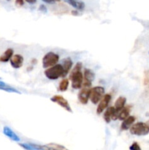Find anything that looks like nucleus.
Listing matches in <instances>:
<instances>
[{"instance_id":"ddd939ff","label":"nucleus","mask_w":149,"mask_h":150,"mask_svg":"<svg viewBox=\"0 0 149 150\" xmlns=\"http://www.w3.org/2000/svg\"><path fill=\"white\" fill-rule=\"evenodd\" d=\"M3 133L6 136L9 138L11 140L14 141V142H19L20 141V138L18 135H16L10 127H4L3 129Z\"/></svg>"},{"instance_id":"f03ea898","label":"nucleus","mask_w":149,"mask_h":150,"mask_svg":"<svg viewBox=\"0 0 149 150\" xmlns=\"http://www.w3.org/2000/svg\"><path fill=\"white\" fill-rule=\"evenodd\" d=\"M130 133L135 136H145L149 133L148 122H137L130 127Z\"/></svg>"},{"instance_id":"4be33fe9","label":"nucleus","mask_w":149,"mask_h":150,"mask_svg":"<svg viewBox=\"0 0 149 150\" xmlns=\"http://www.w3.org/2000/svg\"><path fill=\"white\" fill-rule=\"evenodd\" d=\"M129 149L130 150H140L141 149V148H140V146H139V144L137 143V142H134V143L129 146Z\"/></svg>"},{"instance_id":"20e7f679","label":"nucleus","mask_w":149,"mask_h":150,"mask_svg":"<svg viewBox=\"0 0 149 150\" xmlns=\"http://www.w3.org/2000/svg\"><path fill=\"white\" fill-rule=\"evenodd\" d=\"M104 94H105V89L102 86H95L90 89L89 98L92 103L96 105L103 98Z\"/></svg>"},{"instance_id":"c85d7f7f","label":"nucleus","mask_w":149,"mask_h":150,"mask_svg":"<svg viewBox=\"0 0 149 150\" xmlns=\"http://www.w3.org/2000/svg\"><path fill=\"white\" fill-rule=\"evenodd\" d=\"M64 1H66V2H67V0H64Z\"/></svg>"},{"instance_id":"aec40b11","label":"nucleus","mask_w":149,"mask_h":150,"mask_svg":"<svg viewBox=\"0 0 149 150\" xmlns=\"http://www.w3.org/2000/svg\"><path fill=\"white\" fill-rule=\"evenodd\" d=\"M69 86V80L67 79H64L63 80H61V81L60 82L59 86H58V89L61 92H64V91L67 90L68 89Z\"/></svg>"},{"instance_id":"0eeeda50","label":"nucleus","mask_w":149,"mask_h":150,"mask_svg":"<svg viewBox=\"0 0 149 150\" xmlns=\"http://www.w3.org/2000/svg\"><path fill=\"white\" fill-rule=\"evenodd\" d=\"M95 79V74L89 69L84 70V79H83V87H89L91 86V83Z\"/></svg>"},{"instance_id":"a878e982","label":"nucleus","mask_w":149,"mask_h":150,"mask_svg":"<svg viewBox=\"0 0 149 150\" xmlns=\"http://www.w3.org/2000/svg\"><path fill=\"white\" fill-rule=\"evenodd\" d=\"M26 1L29 4H34V3H36L37 0H26Z\"/></svg>"},{"instance_id":"f257e3e1","label":"nucleus","mask_w":149,"mask_h":150,"mask_svg":"<svg viewBox=\"0 0 149 150\" xmlns=\"http://www.w3.org/2000/svg\"><path fill=\"white\" fill-rule=\"evenodd\" d=\"M82 64L77 62L75 67L70 74V79L72 81V86L74 89H79L81 88L83 81V76L81 73Z\"/></svg>"},{"instance_id":"6e6552de","label":"nucleus","mask_w":149,"mask_h":150,"mask_svg":"<svg viewBox=\"0 0 149 150\" xmlns=\"http://www.w3.org/2000/svg\"><path fill=\"white\" fill-rule=\"evenodd\" d=\"M111 100V95L110 94H106L103 98L101 100L100 103H99V105L96 109V114H100L104 111V110L108 107V104L110 103Z\"/></svg>"},{"instance_id":"423d86ee","label":"nucleus","mask_w":149,"mask_h":150,"mask_svg":"<svg viewBox=\"0 0 149 150\" xmlns=\"http://www.w3.org/2000/svg\"><path fill=\"white\" fill-rule=\"evenodd\" d=\"M51 100L52 102L56 103L58 105H59L60 106L62 107L63 108L66 110V111H69V112H72V108L70 107V104H69V102L61 95H54L53 97L51 98Z\"/></svg>"},{"instance_id":"39448f33","label":"nucleus","mask_w":149,"mask_h":150,"mask_svg":"<svg viewBox=\"0 0 149 150\" xmlns=\"http://www.w3.org/2000/svg\"><path fill=\"white\" fill-rule=\"evenodd\" d=\"M59 60V56L53 52H48L44 56L42 59V67L44 68H48L56 64Z\"/></svg>"},{"instance_id":"dca6fc26","label":"nucleus","mask_w":149,"mask_h":150,"mask_svg":"<svg viewBox=\"0 0 149 150\" xmlns=\"http://www.w3.org/2000/svg\"><path fill=\"white\" fill-rule=\"evenodd\" d=\"M115 107H109L108 109L105 111V114H104V120L107 123H110V120H112V117L113 116L114 113H115Z\"/></svg>"},{"instance_id":"4468645a","label":"nucleus","mask_w":149,"mask_h":150,"mask_svg":"<svg viewBox=\"0 0 149 150\" xmlns=\"http://www.w3.org/2000/svg\"><path fill=\"white\" fill-rule=\"evenodd\" d=\"M19 145L22 148H23V149L28 150H43L45 149H48V146H42L37 144H20Z\"/></svg>"},{"instance_id":"1a4fd4ad","label":"nucleus","mask_w":149,"mask_h":150,"mask_svg":"<svg viewBox=\"0 0 149 150\" xmlns=\"http://www.w3.org/2000/svg\"><path fill=\"white\" fill-rule=\"evenodd\" d=\"M90 95V89L89 87H84L78 94V100L80 103L86 105L88 103Z\"/></svg>"},{"instance_id":"6ab92c4d","label":"nucleus","mask_w":149,"mask_h":150,"mask_svg":"<svg viewBox=\"0 0 149 150\" xmlns=\"http://www.w3.org/2000/svg\"><path fill=\"white\" fill-rule=\"evenodd\" d=\"M0 90H4L5 92H14V93H18L20 94V92L18 90H17L15 88L12 87V86H9L7 83H5L4 82H2L0 81Z\"/></svg>"},{"instance_id":"f3484780","label":"nucleus","mask_w":149,"mask_h":150,"mask_svg":"<svg viewBox=\"0 0 149 150\" xmlns=\"http://www.w3.org/2000/svg\"><path fill=\"white\" fill-rule=\"evenodd\" d=\"M130 111H131V106L129 105H127V106L124 107L120 111L119 114H118V119L120 120H124L127 117H128L129 116Z\"/></svg>"},{"instance_id":"cd10ccee","label":"nucleus","mask_w":149,"mask_h":150,"mask_svg":"<svg viewBox=\"0 0 149 150\" xmlns=\"http://www.w3.org/2000/svg\"><path fill=\"white\" fill-rule=\"evenodd\" d=\"M60 0H55V1H59Z\"/></svg>"},{"instance_id":"9b49d317","label":"nucleus","mask_w":149,"mask_h":150,"mask_svg":"<svg viewBox=\"0 0 149 150\" xmlns=\"http://www.w3.org/2000/svg\"><path fill=\"white\" fill-rule=\"evenodd\" d=\"M61 65L63 67V74L61 77L64 78L67 76L69 71H70V69L72 67V61L71 59L67 57V58L64 59L63 60V63Z\"/></svg>"},{"instance_id":"bb28decb","label":"nucleus","mask_w":149,"mask_h":150,"mask_svg":"<svg viewBox=\"0 0 149 150\" xmlns=\"http://www.w3.org/2000/svg\"><path fill=\"white\" fill-rule=\"evenodd\" d=\"M72 15H78V13H77V11H74V10H73V11L72 12Z\"/></svg>"},{"instance_id":"9d476101","label":"nucleus","mask_w":149,"mask_h":150,"mask_svg":"<svg viewBox=\"0 0 149 150\" xmlns=\"http://www.w3.org/2000/svg\"><path fill=\"white\" fill-rule=\"evenodd\" d=\"M23 63V57L20 54H15L10 59V64L15 69H18L22 67Z\"/></svg>"},{"instance_id":"393cba45","label":"nucleus","mask_w":149,"mask_h":150,"mask_svg":"<svg viewBox=\"0 0 149 150\" xmlns=\"http://www.w3.org/2000/svg\"><path fill=\"white\" fill-rule=\"evenodd\" d=\"M42 1L48 3V4H54V2H55V0H42Z\"/></svg>"},{"instance_id":"5701e85b","label":"nucleus","mask_w":149,"mask_h":150,"mask_svg":"<svg viewBox=\"0 0 149 150\" xmlns=\"http://www.w3.org/2000/svg\"><path fill=\"white\" fill-rule=\"evenodd\" d=\"M15 4L18 7H21L24 4V1H23V0H15Z\"/></svg>"},{"instance_id":"7ed1b4c3","label":"nucleus","mask_w":149,"mask_h":150,"mask_svg":"<svg viewBox=\"0 0 149 150\" xmlns=\"http://www.w3.org/2000/svg\"><path fill=\"white\" fill-rule=\"evenodd\" d=\"M63 74V67L61 64H55L50 67L45 71V75L50 80H56Z\"/></svg>"},{"instance_id":"b1692460","label":"nucleus","mask_w":149,"mask_h":150,"mask_svg":"<svg viewBox=\"0 0 149 150\" xmlns=\"http://www.w3.org/2000/svg\"><path fill=\"white\" fill-rule=\"evenodd\" d=\"M39 10H40V11L43 12V13H47V8H46V7H45V5H43V4H42V5L39 6Z\"/></svg>"},{"instance_id":"2eb2a0df","label":"nucleus","mask_w":149,"mask_h":150,"mask_svg":"<svg viewBox=\"0 0 149 150\" xmlns=\"http://www.w3.org/2000/svg\"><path fill=\"white\" fill-rule=\"evenodd\" d=\"M67 2L77 10H83L85 8L84 2L80 0H67Z\"/></svg>"},{"instance_id":"a211bd4d","label":"nucleus","mask_w":149,"mask_h":150,"mask_svg":"<svg viewBox=\"0 0 149 150\" xmlns=\"http://www.w3.org/2000/svg\"><path fill=\"white\" fill-rule=\"evenodd\" d=\"M13 56V50L12 48H8L5 51V52L1 55V57H0V61L1 62H7L9 60H10V59L12 58V57Z\"/></svg>"},{"instance_id":"c756f323","label":"nucleus","mask_w":149,"mask_h":150,"mask_svg":"<svg viewBox=\"0 0 149 150\" xmlns=\"http://www.w3.org/2000/svg\"><path fill=\"white\" fill-rule=\"evenodd\" d=\"M7 1H10V0H7Z\"/></svg>"},{"instance_id":"f8f14e48","label":"nucleus","mask_w":149,"mask_h":150,"mask_svg":"<svg viewBox=\"0 0 149 150\" xmlns=\"http://www.w3.org/2000/svg\"><path fill=\"white\" fill-rule=\"evenodd\" d=\"M135 121V117H133V116H129L128 117L125 119L124 120H123V122L121 124V128L122 130H127L129 128L131 127V126L132 125L133 123Z\"/></svg>"},{"instance_id":"412c9836","label":"nucleus","mask_w":149,"mask_h":150,"mask_svg":"<svg viewBox=\"0 0 149 150\" xmlns=\"http://www.w3.org/2000/svg\"><path fill=\"white\" fill-rule=\"evenodd\" d=\"M48 149H66L64 146H61L60 144H48Z\"/></svg>"}]
</instances>
